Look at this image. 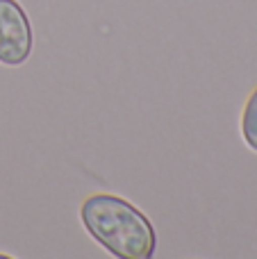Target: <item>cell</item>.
Here are the masks:
<instances>
[{
	"label": "cell",
	"mask_w": 257,
	"mask_h": 259,
	"mask_svg": "<svg viewBox=\"0 0 257 259\" xmlns=\"http://www.w3.org/2000/svg\"><path fill=\"white\" fill-rule=\"evenodd\" d=\"M34 32L18 0H0V64L21 66L30 59Z\"/></svg>",
	"instance_id": "cell-2"
},
{
	"label": "cell",
	"mask_w": 257,
	"mask_h": 259,
	"mask_svg": "<svg viewBox=\"0 0 257 259\" xmlns=\"http://www.w3.org/2000/svg\"><path fill=\"white\" fill-rule=\"evenodd\" d=\"M241 137H244L246 146L257 152V87L250 91L244 112H241Z\"/></svg>",
	"instance_id": "cell-3"
},
{
	"label": "cell",
	"mask_w": 257,
	"mask_h": 259,
	"mask_svg": "<svg viewBox=\"0 0 257 259\" xmlns=\"http://www.w3.org/2000/svg\"><path fill=\"white\" fill-rule=\"evenodd\" d=\"M87 234L112 257L150 259L157 248V232L150 219L116 193H94L80 205Z\"/></svg>",
	"instance_id": "cell-1"
}]
</instances>
